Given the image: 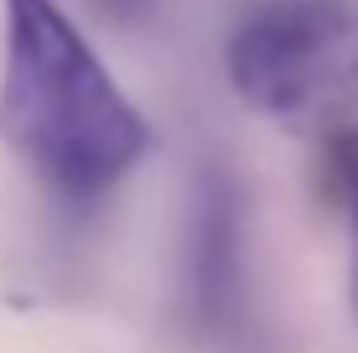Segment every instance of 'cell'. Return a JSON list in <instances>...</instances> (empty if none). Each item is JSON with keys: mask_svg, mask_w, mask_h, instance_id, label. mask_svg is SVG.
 <instances>
[{"mask_svg": "<svg viewBox=\"0 0 358 353\" xmlns=\"http://www.w3.org/2000/svg\"><path fill=\"white\" fill-rule=\"evenodd\" d=\"M0 136L68 208H94L151 145L135 109L57 0H6Z\"/></svg>", "mask_w": 358, "mask_h": 353, "instance_id": "cell-1", "label": "cell"}, {"mask_svg": "<svg viewBox=\"0 0 358 353\" xmlns=\"http://www.w3.org/2000/svg\"><path fill=\"white\" fill-rule=\"evenodd\" d=\"M250 109L296 130H358V0H280L239 21L224 47Z\"/></svg>", "mask_w": 358, "mask_h": 353, "instance_id": "cell-2", "label": "cell"}, {"mask_svg": "<svg viewBox=\"0 0 358 353\" xmlns=\"http://www.w3.org/2000/svg\"><path fill=\"white\" fill-rule=\"evenodd\" d=\"M244 301V208L224 166H208L192 187L182 245V307L197 333H229Z\"/></svg>", "mask_w": 358, "mask_h": 353, "instance_id": "cell-3", "label": "cell"}, {"mask_svg": "<svg viewBox=\"0 0 358 353\" xmlns=\"http://www.w3.org/2000/svg\"><path fill=\"white\" fill-rule=\"evenodd\" d=\"M312 182H317V198L332 213L348 218L353 245H358V130H327V136H317Z\"/></svg>", "mask_w": 358, "mask_h": 353, "instance_id": "cell-4", "label": "cell"}, {"mask_svg": "<svg viewBox=\"0 0 358 353\" xmlns=\"http://www.w3.org/2000/svg\"><path fill=\"white\" fill-rule=\"evenodd\" d=\"M99 10H104L109 21H141L145 10H151V0H94Z\"/></svg>", "mask_w": 358, "mask_h": 353, "instance_id": "cell-5", "label": "cell"}, {"mask_svg": "<svg viewBox=\"0 0 358 353\" xmlns=\"http://www.w3.org/2000/svg\"><path fill=\"white\" fill-rule=\"evenodd\" d=\"M353 301H358V260H353Z\"/></svg>", "mask_w": 358, "mask_h": 353, "instance_id": "cell-6", "label": "cell"}]
</instances>
